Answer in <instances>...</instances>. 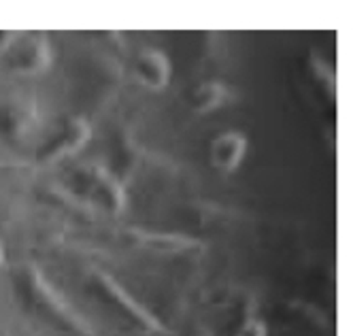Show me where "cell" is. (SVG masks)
Masks as SVG:
<instances>
[{
  "instance_id": "1",
  "label": "cell",
  "mask_w": 353,
  "mask_h": 336,
  "mask_svg": "<svg viewBox=\"0 0 353 336\" xmlns=\"http://www.w3.org/2000/svg\"><path fill=\"white\" fill-rule=\"evenodd\" d=\"M72 192L96 211L117 215L125 204L119 177L103 166H83L72 172Z\"/></svg>"
},
{
  "instance_id": "6",
  "label": "cell",
  "mask_w": 353,
  "mask_h": 336,
  "mask_svg": "<svg viewBox=\"0 0 353 336\" xmlns=\"http://www.w3.org/2000/svg\"><path fill=\"white\" fill-rule=\"evenodd\" d=\"M247 151V139L241 132H223L217 139H213L211 149H209V158L211 164L219 172H234Z\"/></svg>"
},
{
  "instance_id": "3",
  "label": "cell",
  "mask_w": 353,
  "mask_h": 336,
  "mask_svg": "<svg viewBox=\"0 0 353 336\" xmlns=\"http://www.w3.org/2000/svg\"><path fill=\"white\" fill-rule=\"evenodd\" d=\"M125 239L130 245L141 249H149L160 255H179V253H194L200 251V243L181 235H168V232H145L130 228L125 232Z\"/></svg>"
},
{
  "instance_id": "2",
  "label": "cell",
  "mask_w": 353,
  "mask_h": 336,
  "mask_svg": "<svg viewBox=\"0 0 353 336\" xmlns=\"http://www.w3.org/2000/svg\"><path fill=\"white\" fill-rule=\"evenodd\" d=\"M90 126L81 117H68L54 126V130L49 132L47 141L37 151V158L43 164L58 162L66 156L77 153L90 139Z\"/></svg>"
},
{
  "instance_id": "7",
  "label": "cell",
  "mask_w": 353,
  "mask_h": 336,
  "mask_svg": "<svg viewBox=\"0 0 353 336\" xmlns=\"http://www.w3.org/2000/svg\"><path fill=\"white\" fill-rule=\"evenodd\" d=\"M228 100V88L217 81H205L194 88L188 96V105L194 113H211Z\"/></svg>"
},
{
  "instance_id": "4",
  "label": "cell",
  "mask_w": 353,
  "mask_h": 336,
  "mask_svg": "<svg viewBox=\"0 0 353 336\" xmlns=\"http://www.w3.org/2000/svg\"><path fill=\"white\" fill-rule=\"evenodd\" d=\"M52 62V49L47 41L41 37H28L13 45L11 51V66L19 72L37 75L43 72Z\"/></svg>"
},
{
  "instance_id": "5",
  "label": "cell",
  "mask_w": 353,
  "mask_h": 336,
  "mask_svg": "<svg viewBox=\"0 0 353 336\" xmlns=\"http://www.w3.org/2000/svg\"><path fill=\"white\" fill-rule=\"evenodd\" d=\"M134 75L141 86L147 90L160 92L170 79V62L166 54L158 49H143L134 62Z\"/></svg>"
}]
</instances>
